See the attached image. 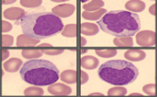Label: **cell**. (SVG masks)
<instances>
[{
	"instance_id": "d6986e66",
	"label": "cell",
	"mask_w": 157,
	"mask_h": 97,
	"mask_svg": "<svg viewBox=\"0 0 157 97\" xmlns=\"http://www.w3.org/2000/svg\"><path fill=\"white\" fill-rule=\"evenodd\" d=\"M44 51L37 50V49H23L21 52L22 56L26 59L34 60L36 58H38L43 56Z\"/></svg>"
},
{
	"instance_id": "7a4b0ae2",
	"label": "cell",
	"mask_w": 157,
	"mask_h": 97,
	"mask_svg": "<svg viewBox=\"0 0 157 97\" xmlns=\"http://www.w3.org/2000/svg\"><path fill=\"white\" fill-rule=\"evenodd\" d=\"M97 23L103 32L116 37H132L141 28L139 15L128 10L108 12Z\"/></svg>"
},
{
	"instance_id": "2e32d148",
	"label": "cell",
	"mask_w": 157,
	"mask_h": 97,
	"mask_svg": "<svg viewBox=\"0 0 157 97\" xmlns=\"http://www.w3.org/2000/svg\"><path fill=\"white\" fill-rule=\"evenodd\" d=\"M106 14L105 9H100L99 10L94 12H88L84 11L82 14V18L86 19V20H91V21H98L100 20L101 17H103L104 15Z\"/></svg>"
},
{
	"instance_id": "1f68e13d",
	"label": "cell",
	"mask_w": 157,
	"mask_h": 97,
	"mask_svg": "<svg viewBox=\"0 0 157 97\" xmlns=\"http://www.w3.org/2000/svg\"><path fill=\"white\" fill-rule=\"evenodd\" d=\"M15 1V0H11V1H3V4H14Z\"/></svg>"
},
{
	"instance_id": "836d02e7",
	"label": "cell",
	"mask_w": 157,
	"mask_h": 97,
	"mask_svg": "<svg viewBox=\"0 0 157 97\" xmlns=\"http://www.w3.org/2000/svg\"><path fill=\"white\" fill-rule=\"evenodd\" d=\"M86 42H87V40L86 39H84L83 37H82V46H84V45H86Z\"/></svg>"
},
{
	"instance_id": "5b68a950",
	"label": "cell",
	"mask_w": 157,
	"mask_h": 97,
	"mask_svg": "<svg viewBox=\"0 0 157 97\" xmlns=\"http://www.w3.org/2000/svg\"><path fill=\"white\" fill-rule=\"evenodd\" d=\"M136 41L139 46H143V47L155 46V33L150 30L141 31L137 34Z\"/></svg>"
},
{
	"instance_id": "4fadbf2b",
	"label": "cell",
	"mask_w": 157,
	"mask_h": 97,
	"mask_svg": "<svg viewBox=\"0 0 157 97\" xmlns=\"http://www.w3.org/2000/svg\"><path fill=\"white\" fill-rule=\"evenodd\" d=\"M99 31V26L94 23H82L81 25V33L85 36L96 35Z\"/></svg>"
},
{
	"instance_id": "d6a6232c",
	"label": "cell",
	"mask_w": 157,
	"mask_h": 97,
	"mask_svg": "<svg viewBox=\"0 0 157 97\" xmlns=\"http://www.w3.org/2000/svg\"><path fill=\"white\" fill-rule=\"evenodd\" d=\"M40 47H51V45H48V44H42L39 45Z\"/></svg>"
},
{
	"instance_id": "277c9868",
	"label": "cell",
	"mask_w": 157,
	"mask_h": 97,
	"mask_svg": "<svg viewBox=\"0 0 157 97\" xmlns=\"http://www.w3.org/2000/svg\"><path fill=\"white\" fill-rule=\"evenodd\" d=\"M98 75L103 81L116 86H124L135 81L139 76L138 68L124 60H112L99 67Z\"/></svg>"
},
{
	"instance_id": "9a60e30c",
	"label": "cell",
	"mask_w": 157,
	"mask_h": 97,
	"mask_svg": "<svg viewBox=\"0 0 157 97\" xmlns=\"http://www.w3.org/2000/svg\"><path fill=\"white\" fill-rule=\"evenodd\" d=\"M60 79L66 83H75L77 82V72L75 70H66L61 72Z\"/></svg>"
},
{
	"instance_id": "52a82bcc",
	"label": "cell",
	"mask_w": 157,
	"mask_h": 97,
	"mask_svg": "<svg viewBox=\"0 0 157 97\" xmlns=\"http://www.w3.org/2000/svg\"><path fill=\"white\" fill-rule=\"evenodd\" d=\"M48 93L54 95H69L72 93V90L71 87L59 83L48 86Z\"/></svg>"
},
{
	"instance_id": "4dcf8cb0",
	"label": "cell",
	"mask_w": 157,
	"mask_h": 97,
	"mask_svg": "<svg viewBox=\"0 0 157 97\" xmlns=\"http://www.w3.org/2000/svg\"><path fill=\"white\" fill-rule=\"evenodd\" d=\"M155 4H153V5H152V6H151L150 9V14H152L153 15H155Z\"/></svg>"
},
{
	"instance_id": "44dd1931",
	"label": "cell",
	"mask_w": 157,
	"mask_h": 97,
	"mask_svg": "<svg viewBox=\"0 0 157 97\" xmlns=\"http://www.w3.org/2000/svg\"><path fill=\"white\" fill-rule=\"evenodd\" d=\"M44 94V90L38 86H33V87L26 88L24 91V95H42Z\"/></svg>"
},
{
	"instance_id": "cb8c5ba5",
	"label": "cell",
	"mask_w": 157,
	"mask_h": 97,
	"mask_svg": "<svg viewBox=\"0 0 157 97\" xmlns=\"http://www.w3.org/2000/svg\"><path fill=\"white\" fill-rule=\"evenodd\" d=\"M41 0H21V4L22 6L26 8H36L40 6L42 4Z\"/></svg>"
},
{
	"instance_id": "8fae6325",
	"label": "cell",
	"mask_w": 157,
	"mask_h": 97,
	"mask_svg": "<svg viewBox=\"0 0 157 97\" xmlns=\"http://www.w3.org/2000/svg\"><path fill=\"white\" fill-rule=\"evenodd\" d=\"M22 60L18 58H11L4 63V70L8 72H15L22 66Z\"/></svg>"
},
{
	"instance_id": "f546056e",
	"label": "cell",
	"mask_w": 157,
	"mask_h": 97,
	"mask_svg": "<svg viewBox=\"0 0 157 97\" xmlns=\"http://www.w3.org/2000/svg\"><path fill=\"white\" fill-rule=\"evenodd\" d=\"M10 56V52L8 51V50H3L2 51V60H5V59H7L8 56Z\"/></svg>"
},
{
	"instance_id": "4316f807",
	"label": "cell",
	"mask_w": 157,
	"mask_h": 97,
	"mask_svg": "<svg viewBox=\"0 0 157 97\" xmlns=\"http://www.w3.org/2000/svg\"><path fill=\"white\" fill-rule=\"evenodd\" d=\"M63 49H46V50H44V54H46V55H48V56H58V55H60V54H62L63 53Z\"/></svg>"
},
{
	"instance_id": "ba28073f",
	"label": "cell",
	"mask_w": 157,
	"mask_h": 97,
	"mask_svg": "<svg viewBox=\"0 0 157 97\" xmlns=\"http://www.w3.org/2000/svg\"><path fill=\"white\" fill-rule=\"evenodd\" d=\"M26 15V11L18 7L9 8L4 11V16L6 19L11 20V21H18Z\"/></svg>"
},
{
	"instance_id": "ac0fdd59",
	"label": "cell",
	"mask_w": 157,
	"mask_h": 97,
	"mask_svg": "<svg viewBox=\"0 0 157 97\" xmlns=\"http://www.w3.org/2000/svg\"><path fill=\"white\" fill-rule=\"evenodd\" d=\"M114 45L118 47H132L133 46V40L132 37H116L113 40Z\"/></svg>"
},
{
	"instance_id": "3957f363",
	"label": "cell",
	"mask_w": 157,
	"mask_h": 97,
	"mask_svg": "<svg viewBox=\"0 0 157 97\" xmlns=\"http://www.w3.org/2000/svg\"><path fill=\"white\" fill-rule=\"evenodd\" d=\"M20 74L25 82L38 87L52 85L59 79V71L55 64L41 59L27 60L23 64Z\"/></svg>"
},
{
	"instance_id": "6da1fadb",
	"label": "cell",
	"mask_w": 157,
	"mask_h": 97,
	"mask_svg": "<svg viewBox=\"0 0 157 97\" xmlns=\"http://www.w3.org/2000/svg\"><path fill=\"white\" fill-rule=\"evenodd\" d=\"M23 34L41 40L53 37L64 28L61 19L51 12H38L24 15L20 20Z\"/></svg>"
},
{
	"instance_id": "d4e9b609",
	"label": "cell",
	"mask_w": 157,
	"mask_h": 97,
	"mask_svg": "<svg viewBox=\"0 0 157 97\" xmlns=\"http://www.w3.org/2000/svg\"><path fill=\"white\" fill-rule=\"evenodd\" d=\"M155 90H156V85L155 83H150V84H146L143 87L144 92L149 95H155Z\"/></svg>"
},
{
	"instance_id": "30bf717a",
	"label": "cell",
	"mask_w": 157,
	"mask_h": 97,
	"mask_svg": "<svg viewBox=\"0 0 157 97\" xmlns=\"http://www.w3.org/2000/svg\"><path fill=\"white\" fill-rule=\"evenodd\" d=\"M124 57L130 61H140L146 57V54L140 49H128L125 52Z\"/></svg>"
},
{
	"instance_id": "7402d4cb",
	"label": "cell",
	"mask_w": 157,
	"mask_h": 97,
	"mask_svg": "<svg viewBox=\"0 0 157 97\" xmlns=\"http://www.w3.org/2000/svg\"><path fill=\"white\" fill-rule=\"evenodd\" d=\"M128 93V90L122 86H116L108 90V95H125Z\"/></svg>"
},
{
	"instance_id": "e0dca14e",
	"label": "cell",
	"mask_w": 157,
	"mask_h": 97,
	"mask_svg": "<svg viewBox=\"0 0 157 97\" xmlns=\"http://www.w3.org/2000/svg\"><path fill=\"white\" fill-rule=\"evenodd\" d=\"M104 1L102 0H94V1H91L88 4H86L83 5V9L85 11L88 12H94L100 10V8L104 6Z\"/></svg>"
},
{
	"instance_id": "484cf974",
	"label": "cell",
	"mask_w": 157,
	"mask_h": 97,
	"mask_svg": "<svg viewBox=\"0 0 157 97\" xmlns=\"http://www.w3.org/2000/svg\"><path fill=\"white\" fill-rule=\"evenodd\" d=\"M14 43V37L10 35H3L2 37V45L4 47H10Z\"/></svg>"
},
{
	"instance_id": "e575fe53",
	"label": "cell",
	"mask_w": 157,
	"mask_h": 97,
	"mask_svg": "<svg viewBox=\"0 0 157 97\" xmlns=\"http://www.w3.org/2000/svg\"><path fill=\"white\" fill-rule=\"evenodd\" d=\"M91 95H102L101 93H93L91 94Z\"/></svg>"
},
{
	"instance_id": "f1b7e54d",
	"label": "cell",
	"mask_w": 157,
	"mask_h": 97,
	"mask_svg": "<svg viewBox=\"0 0 157 97\" xmlns=\"http://www.w3.org/2000/svg\"><path fill=\"white\" fill-rule=\"evenodd\" d=\"M81 75H82V78H81V83H82V84H84V83H86L88 82V75L83 71L81 72Z\"/></svg>"
},
{
	"instance_id": "603a6c76",
	"label": "cell",
	"mask_w": 157,
	"mask_h": 97,
	"mask_svg": "<svg viewBox=\"0 0 157 97\" xmlns=\"http://www.w3.org/2000/svg\"><path fill=\"white\" fill-rule=\"evenodd\" d=\"M95 53L96 55L101 56L103 58H110L117 56V51L116 49H97Z\"/></svg>"
},
{
	"instance_id": "ffe728a7",
	"label": "cell",
	"mask_w": 157,
	"mask_h": 97,
	"mask_svg": "<svg viewBox=\"0 0 157 97\" xmlns=\"http://www.w3.org/2000/svg\"><path fill=\"white\" fill-rule=\"evenodd\" d=\"M62 36L67 37H75L77 35V26L76 24L66 25L62 30Z\"/></svg>"
},
{
	"instance_id": "d590c367",
	"label": "cell",
	"mask_w": 157,
	"mask_h": 97,
	"mask_svg": "<svg viewBox=\"0 0 157 97\" xmlns=\"http://www.w3.org/2000/svg\"><path fill=\"white\" fill-rule=\"evenodd\" d=\"M131 95H141V94L139 93H132Z\"/></svg>"
},
{
	"instance_id": "8992f818",
	"label": "cell",
	"mask_w": 157,
	"mask_h": 97,
	"mask_svg": "<svg viewBox=\"0 0 157 97\" xmlns=\"http://www.w3.org/2000/svg\"><path fill=\"white\" fill-rule=\"evenodd\" d=\"M76 10V7L73 4H59L58 6H55L54 9H52V13L57 15L58 17L62 18H67L73 14Z\"/></svg>"
},
{
	"instance_id": "7c38bea8",
	"label": "cell",
	"mask_w": 157,
	"mask_h": 97,
	"mask_svg": "<svg viewBox=\"0 0 157 97\" xmlns=\"http://www.w3.org/2000/svg\"><path fill=\"white\" fill-rule=\"evenodd\" d=\"M125 8L128 10V11L130 12H142L145 9V4L144 2L140 0H131L128 1L125 4Z\"/></svg>"
},
{
	"instance_id": "83f0119b",
	"label": "cell",
	"mask_w": 157,
	"mask_h": 97,
	"mask_svg": "<svg viewBox=\"0 0 157 97\" xmlns=\"http://www.w3.org/2000/svg\"><path fill=\"white\" fill-rule=\"evenodd\" d=\"M10 30H12V25L8 21H2V32L3 33H7V32H10Z\"/></svg>"
},
{
	"instance_id": "9c48e42d",
	"label": "cell",
	"mask_w": 157,
	"mask_h": 97,
	"mask_svg": "<svg viewBox=\"0 0 157 97\" xmlns=\"http://www.w3.org/2000/svg\"><path fill=\"white\" fill-rule=\"evenodd\" d=\"M99 60L92 56H85L82 57L81 59V66L82 68L88 69V70H93L97 68L99 66Z\"/></svg>"
},
{
	"instance_id": "5bb4252c",
	"label": "cell",
	"mask_w": 157,
	"mask_h": 97,
	"mask_svg": "<svg viewBox=\"0 0 157 97\" xmlns=\"http://www.w3.org/2000/svg\"><path fill=\"white\" fill-rule=\"evenodd\" d=\"M40 40H36L31 37H27L25 34L19 35L16 40V45L18 47H28V46H35L39 43Z\"/></svg>"
}]
</instances>
